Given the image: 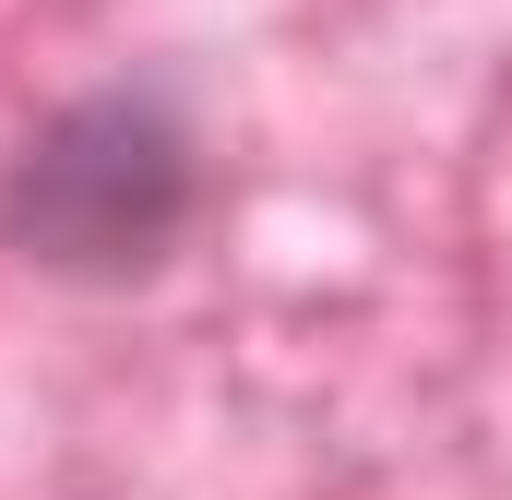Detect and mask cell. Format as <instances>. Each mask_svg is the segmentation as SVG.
<instances>
[{"instance_id": "cell-1", "label": "cell", "mask_w": 512, "mask_h": 500, "mask_svg": "<svg viewBox=\"0 0 512 500\" xmlns=\"http://www.w3.org/2000/svg\"><path fill=\"white\" fill-rule=\"evenodd\" d=\"M203 203H215L203 131L179 108V84H155V72L36 108L0 155V250L36 286H84V298L155 286L191 250Z\"/></svg>"}]
</instances>
